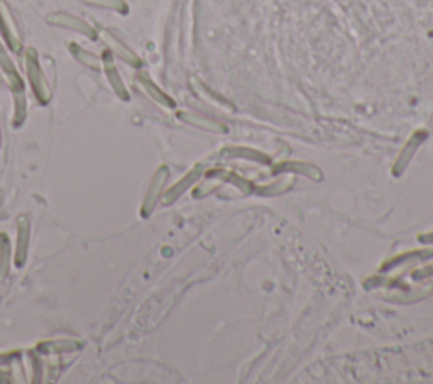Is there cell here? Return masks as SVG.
Segmentation results:
<instances>
[{"instance_id":"obj_16","label":"cell","mask_w":433,"mask_h":384,"mask_svg":"<svg viewBox=\"0 0 433 384\" xmlns=\"http://www.w3.org/2000/svg\"><path fill=\"white\" fill-rule=\"evenodd\" d=\"M80 2L87 4V6L92 7L105 9V11L122 14V16H125V14L129 12V6L125 0H80Z\"/></svg>"},{"instance_id":"obj_21","label":"cell","mask_w":433,"mask_h":384,"mask_svg":"<svg viewBox=\"0 0 433 384\" xmlns=\"http://www.w3.org/2000/svg\"><path fill=\"white\" fill-rule=\"evenodd\" d=\"M0 383L2 384H12V376H11V371L9 369H0Z\"/></svg>"},{"instance_id":"obj_6","label":"cell","mask_w":433,"mask_h":384,"mask_svg":"<svg viewBox=\"0 0 433 384\" xmlns=\"http://www.w3.org/2000/svg\"><path fill=\"white\" fill-rule=\"evenodd\" d=\"M31 247V217L19 214L16 219V249H14V266L24 268Z\"/></svg>"},{"instance_id":"obj_20","label":"cell","mask_w":433,"mask_h":384,"mask_svg":"<svg viewBox=\"0 0 433 384\" xmlns=\"http://www.w3.org/2000/svg\"><path fill=\"white\" fill-rule=\"evenodd\" d=\"M21 351H7V352H0V368H9L11 360L19 354Z\"/></svg>"},{"instance_id":"obj_19","label":"cell","mask_w":433,"mask_h":384,"mask_svg":"<svg viewBox=\"0 0 433 384\" xmlns=\"http://www.w3.org/2000/svg\"><path fill=\"white\" fill-rule=\"evenodd\" d=\"M178 117L182 120L188 122V124L197 125V128H200V129H207V130H220V129H222V128H220V125H216L215 122L205 120V119H203V117L195 115V114H189V112H179Z\"/></svg>"},{"instance_id":"obj_7","label":"cell","mask_w":433,"mask_h":384,"mask_svg":"<svg viewBox=\"0 0 433 384\" xmlns=\"http://www.w3.org/2000/svg\"><path fill=\"white\" fill-rule=\"evenodd\" d=\"M83 342L73 337H58V338H46L36 344L33 349L39 352L41 356H65L73 354L83 349Z\"/></svg>"},{"instance_id":"obj_4","label":"cell","mask_w":433,"mask_h":384,"mask_svg":"<svg viewBox=\"0 0 433 384\" xmlns=\"http://www.w3.org/2000/svg\"><path fill=\"white\" fill-rule=\"evenodd\" d=\"M46 22L49 26L73 31V33L81 34L83 38H87L90 41L97 39V27H93L90 22L81 19V17H78V16H75V14L63 12V11L51 12V14H48Z\"/></svg>"},{"instance_id":"obj_17","label":"cell","mask_w":433,"mask_h":384,"mask_svg":"<svg viewBox=\"0 0 433 384\" xmlns=\"http://www.w3.org/2000/svg\"><path fill=\"white\" fill-rule=\"evenodd\" d=\"M48 360L44 364L46 371H44V381H56L58 376H60L63 368H65V360L61 359V356H46ZM43 381V383H44Z\"/></svg>"},{"instance_id":"obj_10","label":"cell","mask_w":433,"mask_h":384,"mask_svg":"<svg viewBox=\"0 0 433 384\" xmlns=\"http://www.w3.org/2000/svg\"><path fill=\"white\" fill-rule=\"evenodd\" d=\"M135 80H137V85L144 90V92H146L147 97H151L156 103H160V105L168 107V108L174 107L173 98H169L168 95L162 92V90L157 87L155 81L149 78L146 73H139L137 76H135Z\"/></svg>"},{"instance_id":"obj_22","label":"cell","mask_w":433,"mask_h":384,"mask_svg":"<svg viewBox=\"0 0 433 384\" xmlns=\"http://www.w3.org/2000/svg\"><path fill=\"white\" fill-rule=\"evenodd\" d=\"M0 147H2V129H0Z\"/></svg>"},{"instance_id":"obj_18","label":"cell","mask_w":433,"mask_h":384,"mask_svg":"<svg viewBox=\"0 0 433 384\" xmlns=\"http://www.w3.org/2000/svg\"><path fill=\"white\" fill-rule=\"evenodd\" d=\"M9 371H11L12 376V383L16 384H26L29 379H27V371H26V365L22 363V352L16 356L11 360V364H9Z\"/></svg>"},{"instance_id":"obj_3","label":"cell","mask_w":433,"mask_h":384,"mask_svg":"<svg viewBox=\"0 0 433 384\" xmlns=\"http://www.w3.org/2000/svg\"><path fill=\"white\" fill-rule=\"evenodd\" d=\"M97 39H100L103 43V46L107 48V51L112 54V56L117 58V60L124 61L125 65L132 66V68H141L142 60L132 51L124 41L117 38V36L112 33V31L105 29V27H97Z\"/></svg>"},{"instance_id":"obj_23","label":"cell","mask_w":433,"mask_h":384,"mask_svg":"<svg viewBox=\"0 0 433 384\" xmlns=\"http://www.w3.org/2000/svg\"><path fill=\"white\" fill-rule=\"evenodd\" d=\"M0 301H2V296H0Z\"/></svg>"},{"instance_id":"obj_11","label":"cell","mask_w":433,"mask_h":384,"mask_svg":"<svg viewBox=\"0 0 433 384\" xmlns=\"http://www.w3.org/2000/svg\"><path fill=\"white\" fill-rule=\"evenodd\" d=\"M68 51H70L71 56L75 58L80 65H83L85 68L92 71H100L102 70V56L95 54L88 49H85L78 43H70L68 44Z\"/></svg>"},{"instance_id":"obj_9","label":"cell","mask_w":433,"mask_h":384,"mask_svg":"<svg viewBox=\"0 0 433 384\" xmlns=\"http://www.w3.org/2000/svg\"><path fill=\"white\" fill-rule=\"evenodd\" d=\"M0 71H2L4 78H6L12 93L26 92V81L21 76L19 70H17L7 46H4L2 43H0Z\"/></svg>"},{"instance_id":"obj_8","label":"cell","mask_w":433,"mask_h":384,"mask_svg":"<svg viewBox=\"0 0 433 384\" xmlns=\"http://www.w3.org/2000/svg\"><path fill=\"white\" fill-rule=\"evenodd\" d=\"M102 70L103 73H105V78L108 81V85H110L112 92L117 95V98H120L122 102H129L130 100L129 90L125 87L119 68L115 65V58L108 51H103L102 54Z\"/></svg>"},{"instance_id":"obj_12","label":"cell","mask_w":433,"mask_h":384,"mask_svg":"<svg viewBox=\"0 0 433 384\" xmlns=\"http://www.w3.org/2000/svg\"><path fill=\"white\" fill-rule=\"evenodd\" d=\"M198 176H200V168H195L193 171H189L188 175H184L182 180H179L178 183H174L173 187H171L168 192H165L162 193V197H161V202L165 203V205H169V203H173V202H176L178 200L179 197L183 195L184 192H187V190L192 187L193 183L197 182L198 180Z\"/></svg>"},{"instance_id":"obj_14","label":"cell","mask_w":433,"mask_h":384,"mask_svg":"<svg viewBox=\"0 0 433 384\" xmlns=\"http://www.w3.org/2000/svg\"><path fill=\"white\" fill-rule=\"evenodd\" d=\"M12 128L14 129H19L24 125V122L27 119V112H29V108H27V95L26 92H17L12 93Z\"/></svg>"},{"instance_id":"obj_5","label":"cell","mask_w":433,"mask_h":384,"mask_svg":"<svg viewBox=\"0 0 433 384\" xmlns=\"http://www.w3.org/2000/svg\"><path fill=\"white\" fill-rule=\"evenodd\" d=\"M168 178H169L168 166L166 165L160 166V168L156 170L155 176H152L151 183H149V187H147L146 195H144V200L141 203V210H139V214H141L142 219H147V217L155 212L157 202L161 200L162 193H165V187H166V182H168Z\"/></svg>"},{"instance_id":"obj_2","label":"cell","mask_w":433,"mask_h":384,"mask_svg":"<svg viewBox=\"0 0 433 384\" xmlns=\"http://www.w3.org/2000/svg\"><path fill=\"white\" fill-rule=\"evenodd\" d=\"M0 34L9 51L16 54L24 51V36L7 0H0Z\"/></svg>"},{"instance_id":"obj_1","label":"cell","mask_w":433,"mask_h":384,"mask_svg":"<svg viewBox=\"0 0 433 384\" xmlns=\"http://www.w3.org/2000/svg\"><path fill=\"white\" fill-rule=\"evenodd\" d=\"M24 70L27 81H29L31 90H33L36 100L41 105L46 107L53 100V87L51 81L48 80L46 73H44L43 66H41L39 53L36 51V48H24Z\"/></svg>"},{"instance_id":"obj_13","label":"cell","mask_w":433,"mask_h":384,"mask_svg":"<svg viewBox=\"0 0 433 384\" xmlns=\"http://www.w3.org/2000/svg\"><path fill=\"white\" fill-rule=\"evenodd\" d=\"M12 242L7 232H0V283L9 276L12 268Z\"/></svg>"},{"instance_id":"obj_15","label":"cell","mask_w":433,"mask_h":384,"mask_svg":"<svg viewBox=\"0 0 433 384\" xmlns=\"http://www.w3.org/2000/svg\"><path fill=\"white\" fill-rule=\"evenodd\" d=\"M27 364H29L31 369V378L29 383L39 384L44 381V363H43V356L39 352H36L34 349L27 351Z\"/></svg>"}]
</instances>
